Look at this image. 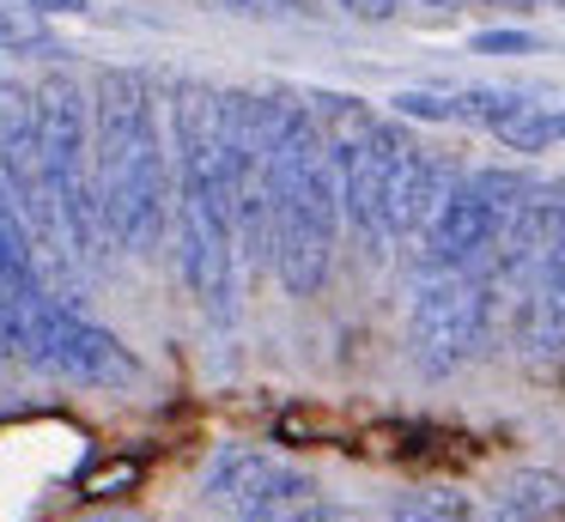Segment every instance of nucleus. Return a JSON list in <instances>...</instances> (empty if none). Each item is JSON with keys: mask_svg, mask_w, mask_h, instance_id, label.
Instances as JSON below:
<instances>
[{"mask_svg": "<svg viewBox=\"0 0 565 522\" xmlns=\"http://www.w3.org/2000/svg\"><path fill=\"white\" fill-rule=\"evenodd\" d=\"M92 182H98L104 243L152 255L171 225V134L152 85L128 67H104L92 92Z\"/></svg>", "mask_w": 565, "mask_h": 522, "instance_id": "f257e3e1", "label": "nucleus"}, {"mask_svg": "<svg viewBox=\"0 0 565 522\" xmlns=\"http://www.w3.org/2000/svg\"><path fill=\"white\" fill-rule=\"evenodd\" d=\"M262 189H268V267L292 298H317L341 231V182L317 116L298 97H286L262 146Z\"/></svg>", "mask_w": 565, "mask_h": 522, "instance_id": "f03ea898", "label": "nucleus"}, {"mask_svg": "<svg viewBox=\"0 0 565 522\" xmlns=\"http://www.w3.org/2000/svg\"><path fill=\"white\" fill-rule=\"evenodd\" d=\"M38 121H43V182L55 206V237L74 255H92L104 243L98 219V182H92V104L74 73H50L38 85Z\"/></svg>", "mask_w": 565, "mask_h": 522, "instance_id": "7ed1b4c3", "label": "nucleus"}, {"mask_svg": "<svg viewBox=\"0 0 565 522\" xmlns=\"http://www.w3.org/2000/svg\"><path fill=\"white\" fill-rule=\"evenodd\" d=\"M492 328V286L480 267H431L407 310V347L426 376H450L480 352Z\"/></svg>", "mask_w": 565, "mask_h": 522, "instance_id": "20e7f679", "label": "nucleus"}, {"mask_svg": "<svg viewBox=\"0 0 565 522\" xmlns=\"http://www.w3.org/2000/svg\"><path fill=\"white\" fill-rule=\"evenodd\" d=\"M13 347L25 352L31 364H43V371H62V376L92 383V388H122V383H135V376H140L135 352H128L110 328L74 316L62 298H50V291H38V298L19 310Z\"/></svg>", "mask_w": 565, "mask_h": 522, "instance_id": "39448f33", "label": "nucleus"}, {"mask_svg": "<svg viewBox=\"0 0 565 522\" xmlns=\"http://www.w3.org/2000/svg\"><path fill=\"white\" fill-rule=\"evenodd\" d=\"M529 189V177L516 170H475V177H456V189L438 201V213L426 219L419 243H426L431 267H480L499 243L504 213L516 206V194Z\"/></svg>", "mask_w": 565, "mask_h": 522, "instance_id": "423d86ee", "label": "nucleus"}, {"mask_svg": "<svg viewBox=\"0 0 565 522\" xmlns=\"http://www.w3.org/2000/svg\"><path fill=\"white\" fill-rule=\"evenodd\" d=\"M0 182L25 213L31 237H55V206L43 182V121H38V85L0 79Z\"/></svg>", "mask_w": 565, "mask_h": 522, "instance_id": "0eeeda50", "label": "nucleus"}, {"mask_svg": "<svg viewBox=\"0 0 565 522\" xmlns=\"http://www.w3.org/2000/svg\"><path fill=\"white\" fill-rule=\"evenodd\" d=\"M407 134L390 128V121H377V128L365 134V140L353 146L347 158H334V182H341V219L359 231V243H371V249H383V194H390V177L395 164H402L407 152Z\"/></svg>", "mask_w": 565, "mask_h": 522, "instance_id": "6e6552de", "label": "nucleus"}, {"mask_svg": "<svg viewBox=\"0 0 565 522\" xmlns=\"http://www.w3.org/2000/svg\"><path fill=\"white\" fill-rule=\"evenodd\" d=\"M456 189V164L438 152H426V146H407L402 164H395L390 177V194H383V237L402 243V237H419L426 231V219L438 213V201Z\"/></svg>", "mask_w": 565, "mask_h": 522, "instance_id": "1a4fd4ad", "label": "nucleus"}, {"mask_svg": "<svg viewBox=\"0 0 565 522\" xmlns=\"http://www.w3.org/2000/svg\"><path fill=\"white\" fill-rule=\"evenodd\" d=\"M292 486H310V480L280 468L268 449H249V444H225L207 468V498L213 504H232V510H256L274 492H292Z\"/></svg>", "mask_w": 565, "mask_h": 522, "instance_id": "9d476101", "label": "nucleus"}, {"mask_svg": "<svg viewBox=\"0 0 565 522\" xmlns=\"http://www.w3.org/2000/svg\"><path fill=\"white\" fill-rule=\"evenodd\" d=\"M523 328H529V340H535L541 352H565V225H559L553 249L541 255V267H535Z\"/></svg>", "mask_w": 565, "mask_h": 522, "instance_id": "9b49d317", "label": "nucleus"}, {"mask_svg": "<svg viewBox=\"0 0 565 522\" xmlns=\"http://www.w3.org/2000/svg\"><path fill=\"white\" fill-rule=\"evenodd\" d=\"M565 516V473L529 468L492 498V510H480V522H559Z\"/></svg>", "mask_w": 565, "mask_h": 522, "instance_id": "f8f14e48", "label": "nucleus"}, {"mask_svg": "<svg viewBox=\"0 0 565 522\" xmlns=\"http://www.w3.org/2000/svg\"><path fill=\"white\" fill-rule=\"evenodd\" d=\"M499 140L511 146V152H547V146H559L565 140V104H529V109H516L511 121L499 128Z\"/></svg>", "mask_w": 565, "mask_h": 522, "instance_id": "ddd939ff", "label": "nucleus"}, {"mask_svg": "<svg viewBox=\"0 0 565 522\" xmlns=\"http://www.w3.org/2000/svg\"><path fill=\"white\" fill-rule=\"evenodd\" d=\"M395 522H480L475 498L450 492V486H426V492H407L395 504Z\"/></svg>", "mask_w": 565, "mask_h": 522, "instance_id": "4468645a", "label": "nucleus"}, {"mask_svg": "<svg viewBox=\"0 0 565 522\" xmlns=\"http://www.w3.org/2000/svg\"><path fill=\"white\" fill-rule=\"evenodd\" d=\"M0 55H62V43L50 36L43 12H31V7H0Z\"/></svg>", "mask_w": 565, "mask_h": 522, "instance_id": "2eb2a0df", "label": "nucleus"}, {"mask_svg": "<svg viewBox=\"0 0 565 522\" xmlns=\"http://www.w3.org/2000/svg\"><path fill=\"white\" fill-rule=\"evenodd\" d=\"M244 522H347V510L322 504L310 486H292V492H274L268 504L244 510Z\"/></svg>", "mask_w": 565, "mask_h": 522, "instance_id": "dca6fc26", "label": "nucleus"}, {"mask_svg": "<svg viewBox=\"0 0 565 522\" xmlns=\"http://www.w3.org/2000/svg\"><path fill=\"white\" fill-rule=\"evenodd\" d=\"M390 104L407 121H456V92H395Z\"/></svg>", "mask_w": 565, "mask_h": 522, "instance_id": "f3484780", "label": "nucleus"}, {"mask_svg": "<svg viewBox=\"0 0 565 522\" xmlns=\"http://www.w3.org/2000/svg\"><path fill=\"white\" fill-rule=\"evenodd\" d=\"M535 31H475V55H535Z\"/></svg>", "mask_w": 565, "mask_h": 522, "instance_id": "a211bd4d", "label": "nucleus"}, {"mask_svg": "<svg viewBox=\"0 0 565 522\" xmlns=\"http://www.w3.org/2000/svg\"><path fill=\"white\" fill-rule=\"evenodd\" d=\"M19 7L43 12V19H79V12H92V0H19Z\"/></svg>", "mask_w": 565, "mask_h": 522, "instance_id": "6ab92c4d", "label": "nucleus"}, {"mask_svg": "<svg viewBox=\"0 0 565 522\" xmlns=\"http://www.w3.org/2000/svg\"><path fill=\"white\" fill-rule=\"evenodd\" d=\"M341 7L353 12V19H371V24H377V19H390V12L402 7V0H341Z\"/></svg>", "mask_w": 565, "mask_h": 522, "instance_id": "aec40b11", "label": "nucleus"}, {"mask_svg": "<svg viewBox=\"0 0 565 522\" xmlns=\"http://www.w3.org/2000/svg\"><path fill=\"white\" fill-rule=\"evenodd\" d=\"M92 522H147V516H92Z\"/></svg>", "mask_w": 565, "mask_h": 522, "instance_id": "412c9836", "label": "nucleus"}, {"mask_svg": "<svg viewBox=\"0 0 565 522\" xmlns=\"http://www.w3.org/2000/svg\"><path fill=\"white\" fill-rule=\"evenodd\" d=\"M431 7H462V0H431Z\"/></svg>", "mask_w": 565, "mask_h": 522, "instance_id": "4be33fe9", "label": "nucleus"}, {"mask_svg": "<svg viewBox=\"0 0 565 522\" xmlns=\"http://www.w3.org/2000/svg\"><path fill=\"white\" fill-rule=\"evenodd\" d=\"M232 7H237V0H232Z\"/></svg>", "mask_w": 565, "mask_h": 522, "instance_id": "5701e85b", "label": "nucleus"}]
</instances>
